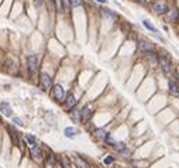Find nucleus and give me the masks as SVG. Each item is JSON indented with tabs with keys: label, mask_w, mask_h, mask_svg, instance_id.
I'll list each match as a JSON object with an SVG mask.
<instances>
[{
	"label": "nucleus",
	"mask_w": 179,
	"mask_h": 168,
	"mask_svg": "<svg viewBox=\"0 0 179 168\" xmlns=\"http://www.w3.org/2000/svg\"><path fill=\"white\" fill-rule=\"evenodd\" d=\"M136 3H140V4H144L145 3V0H134Z\"/></svg>",
	"instance_id": "28"
},
{
	"label": "nucleus",
	"mask_w": 179,
	"mask_h": 168,
	"mask_svg": "<svg viewBox=\"0 0 179 168\" xmlns=\"http://www.w3.org/2000/svg\"><path fill=\"white\" fill-rule=\"evenodd\" d=\"M41 64H43V57L38 52H30L26 58V68H27L28 76L37 82L38 74L41 69Z\"/></svg>",
	"instance_id": "1"
},
{
	"label": "nucleus",
	"mask_w": 179,
	"mask_h": 168,
	"mask_svg": "<svg viewBox=\"0 0 179 168\" xmlns=\"http://www.w3.org/2000/svg\"><path fill=\"white\" fill-rule=\"evenodd\" d=\"M78 134H79V130L75 126H68V127L64 129V136H65L66 139H75Z\"/></svg>",
	"instance_id": "18"
},
{
	"label": "nucleus",
	"mask_w": 179,
	"mask_h": 168,
	"mask_svg": "<svg viewBox=\"0 0 179 168\" xmlns=\"http://www.w3.org/2000/svg\"><path fill=\"white\" fill-rule=\"evenodd\" d=\"M169 10V6L165 0H157L152 3V11L158 14V16H162V14H167Z\"/></svg>",
	"instance_id": "8"
},
{
	"label": "nucleus",
	"mask_w": 179,
	"mask_h": 168,
	"mask_svg": "<svg viewBox=\"0 0 179 168\" xmlns=\"http://www.w3.org/2000/svg\"><path fill=\"white\" fill-rule=\"evenodd\" d=\"M95 1H96V3H99V4H107V1L109 0H95Z\"/></svg>",
	"instance_id": "27"
},
{
	"label": "nucleus",
	"mask_w": 179,
	"mask_h": 168,
	"mask_svg": "<svg viewBox=\"0 0 179 168\" xmlns=\"http://www.w3.org/2000/svg\"><path fill=\"white\" fill-rule=\"evenodd\" d=\"M69 7L72 10H78V9H83L85 7V0H69Z\"/></svg>",
	"instance_id": "22"
},
{
	"label": "nucleus",
	"mask_w": 179,
	"mask_h": 168,
	"mask_svg": "<svg viewBox=\"0 0 179 168\" xmlns=\"http://www.w3.org/2000/svg\"><path fill=\"white\" fill-rule=\"evenodd\" d=\"M31 4L34 6V9H41L44 4H45V0H31Z\"/></svg>",
	"instance_id": "26"
},
{
	"label": "nucleus",
	"mask_w": 179,
	"mask_h": 168,
	"mask_svg": "<svg viewBox=\"0 0 179 168\" xmlns=\"http://www.w3.org/2000/svg\"><path fill=\"white\" fill-rule=\"evenodd\" d=\"M68 114H69V119H71L72 123H75V125H82V123H83V117H82V109L81 108L72 109V110Z\"/></svg>",
	"instance_id": "11"
},
{
	"label": "nucleus",
	"mask_w": 179,
	"mask_h": 168,
	"mask_svg": "<svg viewBox=\"0 0 179 168\" xmlns=\"http://www.w3.org/2000/svg\"><path fill=\"white\" fill-rule=\"evenodd\" d=\"M72 161L76 165V168H90V165H89V163L83 157H81V155H78V154L72 155Z\"/></svg>",
	"instance_id": "14"
},
{
	"label": "nucleus",
	"mask_w": 179,
	"mask_h": 168,
	"mask_svg": "<svg viewBox=\"0 0 179 168\" xmlns=\"http://www.w3.org/2000/svg\"><path fill=\"white\" fill-rule=\"evenodd\" d=\"M11 125L16 126V127H23L24 126V119L18 117V116H13L11 117Z\"/></svg>",
	"instance_id": "23"
},
{
	"label": "nucleus",
	"mask_w": 179,
	"mask_h": 168,
	"mask_svg": "<svg viewBox=\"0 0 179 168\" xmlns=\"http://www.w3.org/2000/svg\"><path fill=\"white\" fill-rule=\"evenodd\" d=\"M61 165L62 168H72L71 158H68V155H61Z\"/></svg>",
	"instance_id": "24"
},
{
	"label": "nucleus",
	"mask_w": 179,
	"mask_h": 168,
	"mask_svg": "<svg viewBox=\"0 0 179 168\" xmlns=\"http://www.w3.org/2000/svg\"><path fill=\"white\" fill-rule=\"evenodd\" d=\"M79 96L75 93V91H68L66 92V96L65 99H64V102L61 103V106H62V109H64V112H66V113H69L72 109L78 108V105H79Z\"/></svg>",
	"instance_id": "4"
},
{
	"label": "nucleus",
	"mask_w": 179,
	"mask_h": 168,
	"mask_svg": "<svg viewBox=\"0 0 179 168\" xmlns=\"http://www.w3.org/2000/svg\"><path fill=\"white\" fill-rule=\"evenodd\" d=\"M23 140L27 144L28 148H31V147H34L35 144H38V139L34 134H31V133H26V134L23 136Z\"/></svg>",
	"instance_id": "17"
},
{
	"label": "nucleus",
	"mask_w": 179,
	"mask_h": 168,
	"mask_svg": "<svg viewBox=\"0 0 179 168\" xmlns=\"http://www.w3.org/2000/svg\"><path fill=\"white\" fill-rule=\"evenodd\" d=\"M176 76H178V81H176V82H178V83H179V74H176Z\"/></svg>",
	"instance_id": "29"
},
{
	"label": "nucleus",
	"mask_w": 179,
	"mask_h": 168,
	"mask_svg": "<svg viewBox=\"0 0 179 168\" xmlns=\"http://www.w3.org/2000/svg\"><path fill=\"white\" fill-rule=\"evenodd\" d=\"M136 47H137V51H140L142 54L150 52V51H154V48H155L154 43H152V41H148V40H138Z\"/></svg>",
	"instance_id": "9"
},
{
	"label": "nucleus",
	"mask_w": 179,
	"mask_h": 168,
	"mask_svg": "<svg viewBox=\"0 0 179 168\" xmlns=\"http://www.w3.org/2000/svg\"><path fill=\"white\" fill-rule=\"evenodd\" d=\"M82 117H83V122H90L95 114V109H93L92 103H86L85 106H82Z\"/></svg>",
	"instance_id": "12"
},
{
	"label": "nucleus",
	"mask_w": 179,
	"mask_h": 168,
	"mask_svg": "<svg viewBox=\"0 0 179 168\" xmlns=\"http://www.w3.org/2000/svg\"><path fill=\"white\" fill-rule=\"evenodd\" d=\"M167 20L169 23H179V9H176V7L169 9L167 13Z\"/></svg>",
	"instance_id": "16"
},
{
	"label": "nucleus",
	"mask_w": 179,
	"mask_h": 168,
	"mask_svg": "<svg viewBox=\"0 0 179 168\" xmlns=\"http://www.w3.org/2000/svg\"><path fill=\"white\" fill-rule=\"evenodd\" d=\"M145 61L150 66H158V62H159V55L155 52V51H150V52H145Z\"/></svg>",
	"instance_id": "13"
},
{
	"label": "nucleus",
	"mask_w": 179,
	"mask_h": 168,
	"mask_svg": "<svg viewBox=\"0 0 179 168\" xmlns=\"http://www.w3.org/2000/svg\"><path fill=\"white\" fill-rule=\"evenodd\" d=\"M54 79L55 72H51V71H48L47 68H44L41 65V69H40V74H38L37 78V85L44 93H48L51 91V88L54 85Z\"/></svg>",
	"instance_id": "2"
},
{
	"label": "nucleus",
	"mask_w": 179,
	"mask_h": 168,
	"mask_svg": "<svg viewBox=\"0 0 179 168\" xmlns=\"http://www.w3.org/2000/svg\"><path fill=\"white\" fill-rule=\"evenodd\" d=\"M112 148H113V150L117 153V154H123L125 150H128V146L125 144L124 141H117V140H116V141L113 143Z\"/></svg>",
	"instance_id": "19"
},
{
	"label": "nucleus",
	"mask_w": 179,
	"mask_h": 168,
	"mask_svg": "<svg viewBox=\"0 0 179 168\" xmlns=\"http://www.w3.org/2000/svg\"><path fill=\"white\" fill-rule=\"evenodd\" d=\"M168 89L169 93L174 96H179V83L174 79H168Z\"/></svg>",
	"instance_id": "20"
},
{
	"label": "nucleus",
	"mask_w": 179,
	"mask_h": 168,
	"mask_svg": "<svg viewBox=\"0 0 179 168\" xmlns=\"http://www.w3.org/2000/svg\"><path fill=\"white\" fill-rule=\"evenodd\" d=\"M142 26H144V27L147 28V30H148V31H150V33L152 34V35H155V34H158V28L155 27V26H154V24H152V21H150V20H147V18H144V20H142Z\"/></svg>",
	"instance_id": "21"
},
{
	"label": "nucleus",
	"mask_w": 179,
	"mask_h": 168,
	"mask_svg": "<svg viewBox=\"0 0 179 168\" xmlns=\"http://www.w3.org/2000/svg\"><path fill=\"white\" fill-rule=\"evenodd\" d=\"M114 161H116V157L112 155V154H109V155H106V157L103 158V164H104V165H112V164H114Z\"/></svg>",
	"instance_id": "25"
},
{
	"label": "nucleus",
	"mask_w": 179,
	"mask_h": 168,
	"mask_svg": "<svg viewBox=\"0 0 179 168\" xmlns=\"http://www.w3.org/2000/svg\"><path fill=\"white\" fill-rule=\"evenodd\" d=\"M66 92H68V89L65 88L64 83H61V82H54V85H52V88H51V91H49L48 93H49V96H51V99H52L55 103L61 105V103L64 102V99H65Z\"/></svg>",
	"instance_id": "3"
},
{
	"label": "nucleus",
	"mask_w": 179,
	"mask_h": 168,
	"mask_svg": "<svg viewBox=\"0 0 179 168\" xmlns=\"http://www.w3.org/2000/svg\"><path fill=\"white\" fill-rule=\"evenodd\" d=\"M109 131L104 129V127H95L93 129V137L99 141H104L106 139V136H107Z\"/></svg>",
	"instance_id": "15"
},
{
	"label": "nucleus",
	"mask_w": 179,
	"mask_h": 168,
	"mask_svg": "<svg viewBox=\"0 0 179 168\" xmlns=\"http://www.w3.org/2000/svg\"><path fill=\"white\" fill-rule=\"evenodd\" d=\"M99 14L100 17L103 18V20H107V21H116L117 18H119V13L116 10H112V9H109V7H100L99 9Z\"/></svg>",
	"instance_id": "7"
},
{
	"label": "nucleus",
	"mask_w": 179,
	"mask_h": 168,
	"mask_svg": "<svg viewBox=\"0 0 179 168\" xmlns=\"http://www.w3.org/2000/svg\"><path fill=\"white\" fill-rule=\"evenodd\" d=\"M28 153H30V158L33 160L34 163L37 164H43L44 160H45V150H44L43 144H35L34 147H31V148H28Z\"/></svg>",
	"instance_id": "6"
},
{
	"label": "nucleus",
	"mask_w": 179,
	"mask_h": 168,
	"mask_svg": "<svg viewBox=\"0 0 179 168\" xmlns=\"http://www.w3.org/2000/svg\"><path fill=\"white\" fill-rule=\"evenodd\" d=\"M158 55H159V62H158V65L161 68V72H162L165 76L171 75V74H172V60H171L169 54L165 52V51H161Z\"/></svg>",
	"instance_id": "5"
},
{
	"label": "nucleus",
	"mask_w": 179,
	"mask_h": 168,
	"mask_svg": "<svg viewBox=\"0 0 179 168\" xmlns=\"http://www.w3.org/2000/svg\"><path fill=\"white\" fill-rule=\"evenodd\" d=\"M0 114L4 116V117H13L14 116L13 106L9 100H0Z\"/></svg>",
	"instance_id": "10"
}]
</instances>
